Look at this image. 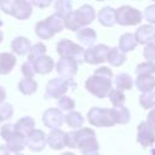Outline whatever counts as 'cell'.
I'll return each instance as SVG.
<instances>
[{
  "label": "cell",
  "mask_w": 155,
  "mask_h": 155,
  "mask_svg": "<svg viewBox=\"0 0 155 155\" xmlns=\"http://www.w3.org/2000/svg\"><path fill=\"white\" fill-rule=\"evenodd\" d=\"M111 78H113L111 69L108 67H101L94 70L93 75L87 78L85 82V87L90 93H92L97 98L108 97L109 92L113 90Z\"/></svg>",
  "instance_id": "obj_1"
},
{
  "label": "cell",
  "mask_w": 155,
  "mask_h": 155,
  "mask_svg": "<svg viewBox=\"0 0 155 155\" xmlns=\"http://www.w3.org/2000/svg\"><path fill=\"white\" fill-rule=\"evenodd\" d=\"M76 148L80 149L82 155H93L99 150V144L96 138V133L92 128L82 127L74 131Z\"/></svg>",
  "instance_id": "obj_2"
},
{
  "label": "cell",
  "mask_w": 155,
  "mask_h": 155,
  "mask_svg": "<svg viewBox=\"0 0 155 155\" xmlns=\"http://www.w3.org/2000/svg\"><path fill=\"white\" fill-rule=\"evenodd\" d=\"M63 28H65L64 27V19L54 13V15L48 16L44 21L38 22L35 25V33L40 39L50 40L57 33L62 31Z\"/></svg>",
  "instance_id": "obj_3"
},
{
  "label": "cell",
  "mask_w": 155,
  "mask_h": 155,
  "mask_svg": "<svg viewBox=\"0 0 155 155\" xmlns=\"http://www.w3.org/2000/svg\"><path fill=\"white\" fill-rule=\"evenodd\" d=\"M0 136L6 142V147L10 151L19 154L27 145V137L16 131L13 124H5L0 128Z\"/></svg>",
  "instance_id": "obj_4"
},
{
  "label": "cell",
  "mask_w": 155,
  "mask_h": 155,
  "mask_svg": "<svg viewBox=\"0 0 155 155\" xmlns=\"http://www.w3.org/2000/svg\"><path fill=\"white\" fill-rule=\"evenodd\" d=\"M31 2L25 0H1L0 10L6 15L13 16L19 21H25L31 16L33 7Z\"/></svg>",
  "instance_id": "obj_5"
},
{
  "label": "cell",
  "mask_w": 155,
  "mask_h": 155,
  "mask_svg": "<svg viewBox=\"0 0 155 155\" xmlns=\"http://www.w3.org/2000/svg\"><path fill=\"white\" fill-rule=\"evenodd\" d=\"M57 52L61 56V58L74 59L75 62H78V64L85 62V50L80 45L68 39H62L57 42Z\"/></svg>",
  "instance_id": "obj_6"
},
{
  "label": "cell",
  "mask_w": 155,
  "mask_h": 155,
  "mask_svg": "<svg viewBox=\"0 0 155 155\" xmlns=\"http://www.w3.org/2000/svg\"><path fill=\"white\" fill-rule=\"evenodd\" d=\"M87 120L92 126L97 127H111L115 125L111 109L93 107L87 113Z\"/></svg>",
  "instance_id": "obj_7"
},
{
  "label": "cell",
  "mask_w": 155,
  "mask_h": 155,
  "mask_svg": "<svg viewBox=\"0 0 155 155\" xmlns=\"http://www.w3.org/2000/svg\"><path fill=\"white\" fill-rule=\"evenodd\" d=\"M116 23L120 25H137L143 21V13L128 5L120 6L115 10Z\"/></svg>",
  "instance_id": "obj_8"
},
{
  "label": "cell",
  "mask_w": 155,
  "mask_h": 155,
  "mask_svg": "<svg viewBox=\"0 0 155 155\" xmlns=\"http://www.w3.org/2000/svg\"><path fill=\"white\" fill-rule=\"evenodd\" d=\"M69 86H73V88L75 90L76 84L75 82H69L65 80H62L61 78H54L51 79L47 85H46V90H45V98H61L63 96H65Z\"/></svg>",
  "instance_id": "obj_9"
},
{
  "label": "cell",
  "mask_w": 155,
  "mask_h": 155,
  "mask_svg": "<svg viewBox=\"0 0 155 155\" xmlns=\"http://www.w3.org/2000/svg\"><path fill=\"white\" fill-rule=\"evenodd\" d=\"M78 62L69 58H61L56 64V71L62 80L71 82L78 73Z\"/></svg>",
  "instance_id": "obj_10"
},
{
  "label": "cell",
  "mask_w": 155,
  "mask_h": 155,
  "mask_svg": "<svg viewBox=\"0 0 155 155\" xmlns=\"http://www.w3.org/2000/svg\"><path fill=\"white\" fill-rule=\"evenodd\" d=\"M110 47L104 44L94 45L85 50V62L88 64H101L107 61V56Z\"/></svg>",
  "instance_id": "obj_11"
},
{
  "label": "cell",
  "mask_w": 155,
  "mask_h": 155,
  "mask_svg": "<svg viewBox=\"0 0 155 155\" xmlns=\"http://www.w3.org/2000/svg\"><path fill=\"white\" fill-rule=\"evenodd\" d=\"M64 117L65 116L58 108H48L42 114V122L47 128H51V131L58 130L65 121Z\"/></svg>",
  "instance_id": "obj_12"
},
{
  "label": "cell",
  "mask_w": 155,
  "mask_h": 155,
  "mask_svg": "<svg viewBox=\"0 0 155 155\" xmlns=\"http://www.w3.org/2000/svg\"><path fill=\"white\" fill-rule=\"evenodd\" d=\"M137 142L143 148L151 147L155 143V131L147 121H142L137 126Z\"/></svg>",
  "instance_id": "obj_13"
},
{
  "label": "cell",
  "mask_w": 155,
  "mask_h": 155,
  "mask_svg": "<svg viewBox=\"0 0 155 155\" xmlns=\"http://www.w3.org/2000/svg\"><path fill=\"white\" fill-rule=\"evenodd\" d=\"M46 143H47V134H45L44 131L41 130H34L27 136V147L34 153H39L44 150Z\"/></svg>",
  "instance_id": "obj_14"
},
{
  "label": "cell",
  "mask_w": 155,
  "mask_h": 155,
  "mask_svg": "<svg viewBox=\"0 0 155 155\" xmlns=\"http://www.w3.org/2000/svg\"><path fill=\"white\" fill-rule=\"evenodd\" d=\"M74 16H75V19L78 22V24L80 25V28H86V25L91 24L96 17V12H94V8L88 5V4H85L82 6H80L76 11H74Z\"/></svg>",
  "instance_id": "obj_15"
},
{
  "label": "cell",
  "mask_w": 155,
  "mask_h": 155,
  "mask_svg": "<svg viewBox=\"0 0 155 155\" xmlns=\"http://www.w3.org/2000/svg\"><path fill=\"white\" fill-rule=\"evenodd\" d=\"M134 38L137 40L138 44L140 45H149L155 40V28L151 24H144L140 25L136 33H134Z\"/></svg>",
  "instance_id": "obj_16"
},
{
  "label": "cell",
  "mask_w": 155,
  "mask_h": 155,
  "mask_svg": "<svg viewBox=\"0 0 155 155\" xmlns=\"http://www.w3.org/2000/svg\"><path fill=\"white\" fill-rule=\"evenodd\" d=\"M65 133L62 130H52L47 134V144L50 145L51 149L53 150H61L65 145Z\"/></svg>",
  "instance_id": "obj_17"
},
{
  "label": "cell",
  "mask_w": 155,
  "mask_h": 155,
  "mask_svg": "<svg viewBox=\"0 0 155 155\" xmlns=\"http://www.w3.org/2000/svg\"><path fill=\"white\" fill-rule=\"evenodd\" d=\"M31 48L30 40L25 36H17L11 41V50L18 56H24L29 53Z\"/></svg>",
  "instance_id": "obj_18"
},
{
  "label": "cell",
  "mask_w": 155,
  "mask_h": 155,
  "mask_svg": "<svg viewBox=\"0 0 155 155\" xmlns=\"http://www.w3.org/2000/svg\"><path fill=\"white\" fill-rule=\"evenodd\" d=\"M76 39L85 46H88V47H92L93 44L96 42L97 40V33L92 29V28H82L80 29L78 33H76Z\"/></svg>",
  "instance_id": "obj_19"
},
{
  "label": "cell",
  "mask_w": 155,
  "mask_h": 155,
  "mask_svg": "<svg viewBox=\"0 0 155 155\" xmlns=\"http://www.w3.org/2000/svg\"><path fill=\"white\" fill-rule=\"evenodd\" d=\"M34 69L35 73L38 74H48L52 71L53 67H54V62L50 56H42L39 59H36L34 63Z\"/></svg>",
  "instance_id": "obj_20"
},
{
  "label": "cell",
  "mask_w": 155,
  "mask_h": 155,
  "mask_svg": "<svg viewBox=\"0 0 155 155\" xmlns=\"http://www.w3.org/2000/svg\"><path fill=\"white\" fill-rule=\"evenodd\" d=\"M134 84H136V87L143 93L153 92L155 87V78L153 75H137Z\"/></svg>",
  "instance_id": "obj_21"
},
{
  "label": "cell",
  "mask_w": 155,
  "mask_h": 155,
  "mask_svg": "<svg viewBox=\"0 0 155 155\" xmlns=\"http://www.w3.org/2000/svg\"><path fill=\"white\" fill-rule=\"evenodd\" d=\"M16 57L12 53L8 52H2L0 53V74L1 75H6L8 74L16 65Z\"/></svg>",
  "instance_id": "obj_22"
},
{
  "label": "cell",
  "mask_w": 155,
  "mask_h": 155,
  "mask_svg": "<svg viewBox=\"0 0 155 155\" xmlns=\"http://www.w3.org/2000/svg\"><path fill=\"white\" fill-rule=\"evenodd\" d=\"M98 21L104 27H113L116 23L115 10L113 7H110V6L103 7L98 13Z\"/></svg>",
  "instance_id": "obj_23"
},
{
  "label": "cell",
  "mask_w": 155,
  "mask_h": 155,
  "mask_svg": "<svg viewBox=\"0 0 155 155\" xmlns=\"http://www.w3.org/2000/svg\"><path fill=\"white\" fill-rule=\"evenodd\" d=\"M137 45H138V42L134 38V34H132V33H125L119 39V48L124 53L133 51Z\"/></svg>",
  "instance_id": "obj_24"
},
{
  "label": "cell",
  "mask_w": 155,
  "mask_h": 155,
  "mask_svg": "<svg viewBox=\"0 0 155 155\" xmlns=\"http://www.w3.org/2000/svg\"><path fill=\"white\" fill-rule=\"evenodd\" d=\"M34 126H35V121H34V119L30 117V116H23V117H21V119L15 124L16 131L19 132V133H22V134H24L25 137H27L30 132H33V131L35 130Z\"/></svg>",
  "instance_id": "obj_25"
},
{
  "label": "cell",
  "mask_w": 155,
  "mask_h": 155,
  "mask_svg": "<svg viewBox=\"0 0 155 155\" xmlns=\"http://www.w3.org/2000/svg\"><path fill=\"white\" fill-rule=\"evenodd\" d=\"M107 61L113 67H121L126 62V53H124L119 47H111L108 52Z\"/></svg>",
  "instance_id": "obj_26"
},
{
  "label": "cell",
  "mask_w": 155,
  "mask_h": 155,
  "mask_svg": "<svg viewBox=\"0 0 155 155\" xmlns=\"http://www.w3.org/2000/svg\"><path fill=\"white\" fill-rule=\"evenodd\" d=\"M111 114H113V117H114V121L115 124H121V125H125L130 121L131 119V113L130 110L121 105V107H114L111 108Z\"/></svg>",
  "instance_id": "obj_27"
},
{
  "label": "cell",
  "mask_w": 155,
  "mask_h": 155,
  "mask_svg": "<svg viewBox=\"0 0 155 155\" xmlns=\"http://www.w3.org/2000/svg\"><path fill=\"white\" fill-rule=\"evenodd\" d=\"M114 85H115L116 90H119V91L131 90L132 86H133V80H132L131 75H128L126 73H120V74H117L115 76Z\"/></svg>",
  "instance_id": "obj_28"
},
{
  "label": "cell",
  "mask_w": 155,
  "mask_h": 155,
  "mask_svg": "<svg viewBox=\"0 0 155 155\" xmlns=\"http://www.w3.org/2000/svg\"><path fill=\"white\" fill-rule=\"evenodd\" d=\"M18 90L21 91V93H23L25 96H30L38 90V82L34 79L23 78L18 82Z\"/></svg>",
  "instance_id": "obj_29"
},
{
  "label": "cell",
  "mask_w": 155,
  "mask_h": 155,
  "mask_svg": "<svg viewBox=\"0 0 155 155\" xmlns=\"http://www.w3.org/2000/svg\"><path fill=\"white\" fill-rule=\"evenodd\" d=\"M64 120H65L67 125H68L69 127L74 128V130L82 127L84 121H85L84 116H82L79 111H74V110H73V111H70V113H68V114L65 115Z\"/></svg>",
  "instance_id": "obj_30"
},
{
  "label": "cell",
  "mask_w": 155,
  "mask_h": 155,
  "mask_svg": "<svg viewBox=\"0 0 155 155\" xmlns=\"http://www.w3.org/2000/svg\"><path fill=\"white\" fill-rule=\"evenodd\" d=\"M54 10H56V15L64 19L67 16H69L73 12L71 2L69 0H58L54 2Z\"/></svg>",
  "instance_id": "obj_31"
},
{
  "label": "cell",
  "mask_w": 155,
  "mask_h": 155,
  "mask_svg": "<svg viewBox=\"0 0 155 155\" xmlns=\"http://www.w3.org/2000/svg\"><path fill=\"white\" fill-rule=\"evenodd\" d=\"M45 53H46V46L42 42H38V44L31 46V48H30V51L28 53V61L34 63L40 57L45 56Z\"/></svg>",
  "instance_id": "obj_32"
},
{
  "label": "cell",
  "mask_w": 155,
  "mask_h": 155,
  "mask_svg": "<svg viewBox=\"0 0 155 155\" xmlns=\"http://www.w3.org/2000/svg\"><path fill=\"white\" fill-rule=\"evenodd\" d=\"M139 103L143 109H154L155 108V92H145L139 96Z\"/></svg>",
  "instance_id": "obj_33"
},
{
  "label": "cell",
  "mask_w": 155,
  "mask_h": 155,
  "mask_svg": "<svg viewBox=\"0 0 155 155\" xmlns=\"http://www.w3.org/2000/svg\"><path fill=\"white\" fill-rule=\"evenodd\" d=\"M57 107L58 109L63 113V111H73V109L75 108V101L73 98H70L69 96H63L57 101Z\"/></svg>",
  "instance_id": "obj_34"
},
{
  "label": "cell",
  "mask_w": 155,
  "mask_h": 155,
  "mask_svg": "<svg viewBox=\"0 0 155 155\" xmlns=\"http://www.w3.org/2000/svg\"><path fill=\"white\" fill-rule=\"evenodd\" d=\"M108 97H109L110 103H111L114 107H121V105H124L125 99H126L124 92H122V91H119V90H116V88H113V90L109 92Z\"/></svg>",
  "instance_id": "obj_35"
},
{
  "label": "cell",
  "mask_w": 155,
  "mask_h": 155,
  "mask_svg": "<svg viewBox=\"0 0 155 155\" xmlns=\"http://www.w3.org/2000/svg\"><path fill=\"white\" fill-rule=\"evenodd\" d=\"M155 73V64L151 62H143L137 65L136 74L137 75H153Z\"/></svg>",
  "instance_id": "obj_36"
},
{
  "label": "cell",
  "mask_w": 155,
  "mask_h": 155,
  "mask_svg": "<svg viewBox=\"0 0 155 155\" xmlns=\"http://www.w3.org/2000/svg\"><path fill=\"white\" fill-rule=\"evenodd\" d=\"M12 115H13V107L11 103L4 102L2 104H0V122L10 120Z\"/></svg>",
  "instance_id": "obj_37"
},
{
  "label": "cell",
  "mask_w": 155,
  "mask_h": 155,
  "mask_svg": "<svg viewBox=\"0 0 155 155\" xmlns=\"http://www.w3.org/2000/svg\"><path fill=\"white\" fill-rule=\"evenodd\" d=\"M64 27H65L67 29H69V30H71V31H76V33L79 31V29H81L80 25L78 24L76 19H75L74 12H71L69 16H67V17L64 18Z\"/></svg>",
  "instance_id": "obj_38"
},
{
  "label": "cell",
  "mask_w": 155,
  "mask_h": 155,
  "mask_svg": "<svg viewBox=\"0 0 155 155\" xmlns=\"http://www.w3.org/2000/svg\"><path fill=\"white\" fill-rule=\"evenodd\" d=\"M21 71L24 75V78H28V79H33V76L36 74L35 73V69H34V64L31 62H29V61H27L25 63L22 64Z\"/></svg>",
  "instance_id": "obj_39"
},
{
  "label": "cell",
  "mask_w": 155,
  "mask_h": 155,
  "mask_svg": "<svg viewBox=\"0 0 155 155\" xmlns=\"http://www.w3.org/2000/svg\"><path fill=\"white\" fill-rule=\"evenodd\" d=\"M143 56L147 59V62H151V63L155 62V42H151L144 47Z\"/></svg>",
  "instance_id": "obj_40"
},
{
  "label": "cell",
  "mask_w": 155,
  "mask_h": 155,
  "mask_svg": "<svg viewBox=\"0 0 155 155\" xmlns=\"http://www.w3.org/2000/svg\"><path fill=\"white\" fill-rule=\"evenodd\" d=\"M143 17L145 21H148L150 24H155V4L149 5L143 13Z\"/></svg>",
  "instance_id": "obj_41"
},
{
  "label": "cell",
  "mask_w": 155,
  "mask_h": 155,
  "mask_svg": "<svg viewBox=\"0 0 155 155\" xmlns=\"http://www.w3.org/2000/svg\"><path fill=\"white\" fill-rule=\"evenodd\" d=\"M65 145L69 148H76V143H75V136H74V131L67 132L65 133Z\"/></svg>",
  "instance_id": "obj_42"
},
{
  "label": "cell",
  "mask_w": 155,
  "mask_h": 155,
  "mask_svg": "<svg viewBox=\"0 0 155 155\" xmlns=\"http://www.w3.org/2000/svg\"><path fill=\"white\" fill-rule=\"evenodd\" d=\"M147 122L149 124V126L155 131V108L151 109L148 115H147Z\"/></svg>",
  "instance_id": "obj_43"
},
{
  "label": "cell",
  "mask_w": 155,
  "mask_h": 155,
  "mask_svg": "<svg viewBox=\"0 0 155 155\" xmlns=\"http://www.w3.org/2000/svg\"><path fill=\"white\" fill-rule=\"evenodd\" d=\"M31 5L36 6V7H47L48 5H51V1L50 0H33L31 1Z\"/></svg>",
  "instance_id": "obj_44"
},
{
  "label": "cell",
  "mask_w": 155,
  "mask_h": 155,
  "mask_svg": "<svg viewBox=\"0 0 155 155\" xmlns=\"http://www.w3.org/2000/svg\"><path fill=\"white\" fill-rule=\"evenodd\" d=\"M5 98H6V91L2 86H0V104L5 102Z\"/></svg>",
  "instance_id": "obj_45"
},
{
  "label": "cell",
  "mask_w": 155,
  "mask_h": 155,
  "mask_svg": "<svg viewBox=\"0 0 155 155\" xmlns=\"http://www.w3.org/2000/svg\"><path fill=\"white\" fill-rule=\"evenodd\" d=\"M0 155H10V150L7 149L6 145H1L0 144Z\"/></svg>",
  "instance_id": "obj_46"
},
{
  "label": "cell",
  "mask_w": 155,
  "mask_h": 155,
  "mask_svg": "<svg viewBox=\"0 0 155 155\" xmlns=\"http://www.w3.org/2000/svg\"><path fill=\"white\" fill-rule=\"evenodd\" d=\"M2 39H4V34H2V30L0 29V44L2 42Z\"/></svg>",
  "instance_id": "obj_47"
},
{
  "label": "cell",
  "mask_w": 155,
  "mask_h": 155,
  "mask_svg": "<svg viewBox=\"0 0 155 155\" xmlns=\"http://www.w3.org/2000/svg\"><path fill=\"white\" fill-rule=\"evenodd\" d=\"M61 155H75V154H73V153H70V151H65V153H63V154H61Z\"/></svg>",
  "instance_id": "obj_48"
},
{
  "label": "cell",
  "mask_w": 155,
  "mask_h": 155,
  "mask_svg": "<svg viewBox=\"0 0 155 155\" xmlns=\"http://www.w3.org/2000/svg\"><path fill=\"white\" fill-rule=\"evenodd\" d=\"M150 155H155V148H151V150H150Z\"/></svg>",
  "instance_id": "obj_49"
},
{
  "label": "cell",
  "mask_w": 155,
  "mask_h": 155,
  "mask_svg": "<svg viewBox=\"0 0 155 155\" xmlns=\"http://www.w3.org/2000/svg\"><path fill=\"white\" fill-rule=\"evenodd\" d=\"M1 25H2V22H1V21H0V27H1Z\"/></svg>",
  "instance_id": "obj_50"
},
{
  "label": "cell",
  "mask_w": 155,
  "mask_h": 155,
  "mask_svg": "<svg viewBox=\"0 0 155 155\" xmlns=\"http://www.w3.org/2000/svg\"><path fill=\"white\" fill-rule=\"evenodd\" d=\"M16 155H24V154H21V153H19V154H16Z\"/></svg>",
  "instance_id": "obj_51"
},
{
  "label": "cell",
  "mask_w": 155,
  "mask_h": 155,
  "mask_svg": "<svg viewBox=\"0 0 155 155\" xmlns=\"http://www.w3.org/2000/svg\"><path fill=\"white\" fill-rule=\"evenodd\" d=\"M93 155H101V154H98V153H97V154H93Z\"/></svg>",
  "instance_id": "obj_52"
},
{
  "label": "cell",
  "mask_w": 155,
  "mask_h": 155,
  "mask_svg": "<svg viewBox=\"0 0 155 155\" xmlns=\"http://www.w3.org/2000/svg\"><path fill=\"white\" fill-rule=\"evenodd\" d=\"M154 41H155V40H154Z\"/></svg>",
  "instance_id": "obj_53"
}]
</instances>
